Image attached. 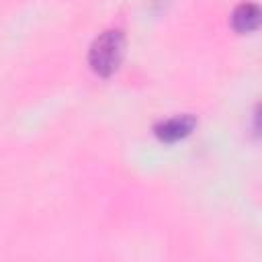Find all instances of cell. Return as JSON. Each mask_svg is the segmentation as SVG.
<instances>
[{
	"label": "cell",
	"mask_w": 262,
	"mask_h": 262,
	"mask_svg": "<svg viewBox=\"0 0 262 262\" xmlns=\"http://www.w3.org/2000/svg\"><path fill=\"white\" fill-rule=\"evenodd\" d=\"M260 10L254 2H239L231 12V25L237 33H252L258 29Z\"/></svg>",
	"instance_id": "3957f363"
},
{
	"label": "cell",
	"mask_w": 262,
	"mask_h": 262,
	"mask_svg": "<svg viewBox=\"0 0 262 262\" xmlns=\"http://www.w3.org/2000/svg\"><path fill=\"white\" fill-rule=\"evenodd\" d=\"M123 47H125V37L121 29H106L102 31L90 45L88 51V63L94 74L106 78L111 76L123 57Z\"/></svg>",
	"instance_id": "6da1fadb"
},
{
	"label": "cell",
	"mask_w": 262,
	"mask_h": 262,
	"mask_svg": "<svg viewBox=\"0 0 262 262\" xmlns=\"http://www.w3.org/2000/svg\"><path fill=\"white\" fill-rule=\"evenodd\" d=\"M194 125H196V119L192 115H174V117H168V119H162L160 123H156L154 131H156L158 139L172 143V141L186 137L194 129Z\"/></svg>",
	"instance_id": "7a4b0ae2"
}]
</instances>
